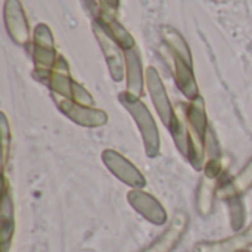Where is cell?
Returning a JSON list of instances; mask_svg holds the SVG:
<instances>
[{
  "instance_id": "6da1fadb",
  "label": "cell",
  "mask_w": 252,
  "mask_h": 252,
  "mask_svg": "<svg viewBox=\"0 0 252 252\" xmlns=\"http://www.w3.org/2000/svg\"><path fill=\"white\" fill-rule=\"evenodd\" d=\"M186 121H188V139H189V155L192 167L198 171L204 170L205 165V142L207 133L210 128L205 111V102L199 96L190 102L186 108Z\"/></svg>"
},
{
  "instance_id": "7a4b0ae2",
  "label": "cell",
  "mask_w": 252,
  "mask_h": 252,
  "mask_svg": "<svg viewBox=\"0 0 252 252\" xmlns=\"http://www.w3.org/2000/svg\"><path fill=\"white\" fill-rule=\"evenodd\" d=\"M121 105L126 108V111L133 117L136 126L139 127V131L143 139L145 152L149 158H155L159 154L161 140H159V131L157 127V123L148 109V106L139 99L131 96L130 93H121L118 96Z\"/></svg>"
},
{
  "instance_id": "3957f363",
  "label": "cell",
  "mask_w": 252,
  "mask_h": 252,
  "mask_svg": "<svg viewBox=\"0 0 252 252\" xmlns=\"http://www.w3.org/2000/svg\"><path fill=\"white\" fill-rule=\"evenodd\" d=\"M52 97L56 106L59 108V111L81 127L97 128V127H103L105 124H108V114L102 109H97L94 106L78 105L74 100L62 97L55 93H52Z\"/></svg>"
},
{
  "instance_id": "277c9868",
  "label": "cell",
  "mask_w": 252,
  "mask_h": 252,
  "mask_svg": "<svg viewBox=\"0 0 252 252\" xmlns=\"http://www.w3.org/2000/svg\"><path fill=\"white\" fill-rule=\"evenodd\" d=\"M102 161L106 168L128 188L143 189L146 186V179L142 171L120 152L114 149H105L102 152Z\"/></svg>"
},
{
  "instance_id": "5b68a950",
  "label": "cell",
  "mask_w": 252,
  "mask_h": 252,
  "mask_svg": "<svg viewBox=\"0 0 252 252\" xmlns=\"http://www.w3.org/2000/svg\"><path fill=\"white\" fill-rule=\"evenodd\" d=\"M128 204L134 208L136 213H139L145 220L155 226L165 224L168 216L164 208V205L151 193L145 192L143 189H131L127 193Z\"/></svg>"
},
{
  "instance_id": "8992f818",
  "label": "cell",
  "mask_w": 252,
  "mask_h": 252,
  "mask_svg": "<svg viewBox=\"0 0 252 252\" xmlns=\"http://www.w3.org/2000/svg\"><path fill=\"white\" fill-rule=\"evenodd\" d=\"M189 227V217L185 211H177L165 232L155 241L152 242L146 250L140 252H173L176 247L182 242L186 230Z\"/></svg>"
},
{
  "instance_id": "52a82bcc",
  "label": "cell",
  "mask_w": 252,
  "mask_h": 252,
  "mask_svg": "<svg viewBox=\"0 0 252 252\" xmlns=\"http://www.w3.org/2000/svg\"><path fill=\"white\" fill-rule=\"evenodd\" d=\"M94 34L102 46V50L105 53L112 78L115 81H121L124 77V61L121 56V50L118 47L120 44L111 35V32L108 31V28L105 27V24L102 21L94 22Z\"/></svg>"
},
{
  "instance_id": "ba28073f",
  "label": "cell",
  "mask_w": 252,
  "mask_h": 252,
  "mask_svg": "<svg viewBox=\"0 0 252 252\" xmlns=\"http://www.w3.org/2000/svg\"><path fill=\"white\" fill-rule=\"evenodd\" d=\"M34 61L37 65V75L47 74L50 77L52 66L56 63V53L53 47V38L50 30L40 24L34 32ZM49 80V78H47Z\"/></svg>"
},
{
  "instance_id": "9c48e42d",
  "label": "cell",
  "mask_w": 252,
  "mask_h": 252,
  "mask_svg": "<svg viewBox=\"0 0 252 252\" xmlns=\"http://www.w3.org/2000/svg\"><path fill=\"white\" fill-rule=\"evenodd\" d=\"M146 83H148V89H149V94L151 99L154 102V106L158 112V117L161 118L162 124L170 128L173 118H174V112L176 109L173 108L168 96H167V90L162 84V80L159 77V74L157 72L155 68H149L146 71Z\"/></svg>"
},
{
  "instance_id": "30bf717a",
  "label": "cell",
  "mask_w": 252,
  "mask_h": 252,
  "mask_svg": "<svg viewBox=\"0 0 252 252\" xmlns=\"http://www.w3.org/2000/svg\"><path fill=\"white\" fill-rule=\"evenodd\" d=\"M13 233H15V205H13V196H12V192L9 189L7 179L3 174L1 208H0V247H1V252L10 251Z\"/></svg>"
},
{
  "instance_id": "8fae6325",
  "label": "cell",
  "mask_w": 252,
  "mask_h": 252,
  "mask_svg": "<svg viewBox=\"0 0 252 252\" xmlns=\"http://www.w3.org/2000/svg\"><path fill=\"white\" fill-rule=\"evenodd\" d=\"M252 247V224L236 235L211 242H199L193 252H244Z\"/></svg>"
},
{
  "instance_id": "7c38bea8",
  "label": "cell",
  "mask_w": 252,
  "mask_h": 252,
  "mask_svg": "<svg viewBox=\"0 0 252 252\" xmlns=\"http://www.w3.org/2000/svg\"><path fill=\"white\" fill-rule=\"evenodd\" d=\"M4 22L10 37L18 43L24 44L28 40V24L25 19L24 9L18 0H7L4 4Z\"/></svg>"
},
{
  "instance_id": "4fadbf2b",
  "label": "cell",
  "mask_w": 252,
  "mask_h": 252,
  "mask_svg": "<svg viewBox=\"0 0 252 252\" xmlns=\"http://www.w3.org/2000/svg\"><path fill=\"white\" fill-rule=\"evenodd\" d=\"M126 69H127V93L140 97L143 93V68L142 59L136 47L126 50Z\"/></svg>"
},
{
  "instance_id": "5bb4252c",
  "label": "cell",
  "mask_w": 252,
  "mask_h": 252,
  "mask_svg": "<svg viewBox=\"0 0 252 252\" xmlns=\"http://www.w3.org/2000/svg\"><path fill=\"white\" fill-rule=\"evenodd\" d=\"M174 61H176V81L182 93L190 100L199 97V89L192 72V63L177 55H174Z\"/></svg>"
},
{
  "instance_id": "9a60e30c",
  "label": "cell",
  "mask_w": 252,
  "mask_h": 252,
  "mask_svg": "<svg viewBox=\"0 0 252 252\" xmlns=\"http://www.w3.org/2000/svg\"><path fill=\"white\" fill-rule=\"evenodd\" d=\"M186 108L183 103L177 105L176 112H174V118L173 123L170 126V133L173 136L174 145L179 149V152L182 155H185L188 158L189 155V139H188V121H186Z\"/></svg>"
},
{
  "instance_id": "2e32d148",
  "label": "cell",
  "mask_w": 252,
  "mask_h": 252,
  "mask_svg": "<svg viewBox=\"0 0 252 252\" xmlns=\"http://www.w3.org/2000/svg\"><path fill=\"white\" fill-rule=\"evenodd\" d=\"M217 183H219V179H213L208 176H204L199 183V189H198V195H196V210H198L199 216H202V217H208L213 213L214 198H216V192H217Z\"/></svg>"
},
{
  "instance_id": "e0dca14e",
  "label": "cell",
  "mask_w": 252,
  "mask_h": 252,
  "mask_svg": "<svg viewBox=\"0 0 252 252\" xmlns=\"http://www.w3.org/2000/svg\"><path fill=\"white\" fill-rule=\"evenodd\" d=\"M252 188V158L248 161V164L233 177L230 183H227L221 192L220 196L223 199H229L233 196H241L242 193L248 192Z\"/></svg>"
},
{
  "instance_id": "ac0fdd59",
  "label": "cell",
  "mask_w": 252,
  "mask_h": 252,
  "mask_svg": "<svg viewBox=\"0 0 252 252\" xmlns=\"http://www.w3.org/2000/svg\"><path fill=\"white\" fill-rule=\"evenodd\" d=\"M164 38L167 40V43H168L170 47L173 49L174 55H177V56H180V58H183L185 61H188V62L192 63L189 47H188V44L185 43V40L180 37V34H179L177 31H174V30H171V28H164Z\"/></svg>"
},
{
  "instance_id": "d6986e66",
  "label": "cell",
  "mask_w": 252,
  "mask_h": 252,
  "mask_svg": "<svg viewBox=\"0 0 252 252\" xmlns=\"http://www.w3.org/2000/svg\"><path fill=\"white\" fill-rule=\"evenodd\" d=\"M229 204V211H230V223L233 230H241L242 224L245 223V210L241 202V196H233L226 199Z\"/></svg>"
},
{
  "instance_id": "ffe728a7",
  "label": "cell",
  "mask_w": 252,
  "mask_h": 252,
  "mask_svg": "<svg viewBox=\"0 0 252 252\" xmlns=\"http://www.w3.org/2000/svg\"><path fill=\"white\" fill-rule=\"evenodd\" d=\"M0 134H1V154H3V170L6 168L7 164V157H9V145H10V128H9V121L6 115L1 112L0 115Z\"/></svg>"
},
{
  "instance_id": "44dd1931",
  "label": "cell",
  "mask_w": 252,
  "mask_h": 252,
  "mask_svg": "<svg viewBox=\"0 0 252 252\" xmlns=\"http://www.w3.org/2000/svg\"><path fill=\"white\" fill-rule=\"evenodd\" d=\"M71 100H74L78 105L83 106H94V99L92 97V94L78 83L74 81V89H72V97Z\"/></svg>"
},
{
  "instance_id": "7402d4cb",
  "label": "cell",
  "mask_w": 252,
  "mask_h": 252,
  "mask_svg": "<svg viewBox=\"0 0 252 252\" xmlns=\"http://www.w3.org/2000/svg\"><path fill=\"white\" fill-rule=\"evenodd\" d=\"M102 3L105 4V7H108L111 10H115L118 6V0H102Z\"/></svg>"
},
{
  "instance_id": "603a6c76",
  "label": "cell",
  "mask_w": 252,
  "mask_h": 252,
  "mask_svg": "<svg viewBox=\"0 0 252 252\" xmlns=\"http://www.w3.org/2000/svg\"><path fill=\"white\" fill-rule=\"evenodd\" d=\"M244 252H251V251H250V250H248V251H244Z\"/></svg>"
}]
</instances>
